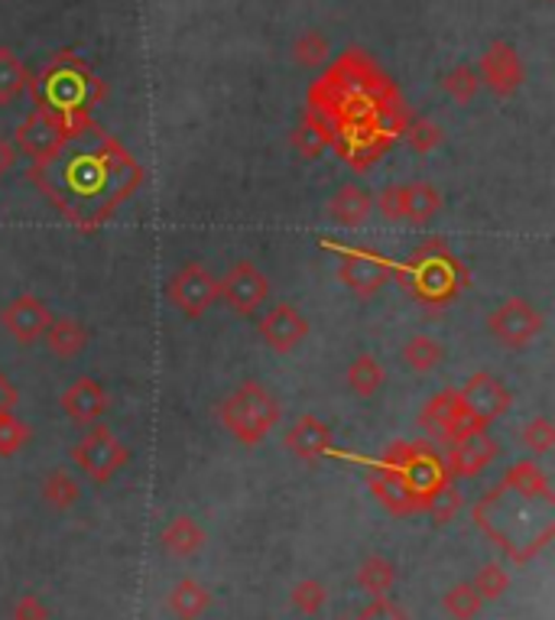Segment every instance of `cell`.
I'll return each mask as SVG.
<instances>
[{
    "instance_id": "cell-23",
    "label": "cell",
    "mask_w": 555,
    "mask_h": 620,
    "mask_svg": "<svg viewBox=\"0 0 555 620\" xmlns=\"http://www.w3.org/2000/svg\"><path fill=\"white\" fill-rule=\"evenodd\" d=\"M373 211V199L361 186H342L332 199H329V214L342 224V227H361Z\"/></svg>"
},
{
    "instance_id": "cell-15",
    "label": "cell",
    "mask_w": 555,
    "mask_h": 620,
    "mask_svg": "<svg viewBox=\"0 0 555 620\" xmlns=\"http://www.w3.org/2000/svg\"><path fill=\"white\" fill-rule=\"evenodd\" d=\"M478 78L497 98H510L523 85V59L517 55L510 42H491L478 62Z\"/></svg>"
},
{
    "instance_id": "cell-45",
    "label": "cell",
    "mask_w": 555,
    "mask_h": 620,
    "mask_svg": "<svg viewBox=\"0 0 555 620\" xmlns=\"http://www.w3.org/2000/svg\"><path fill=\"white\" fill-rule=\"evenodd\" d=\"M13 163H16V147L0 137V176H7L13 170Z\"/></svg>"
},
{
    "instance_id": "cell-14",
    "label": "cell",
    "mask_w": 555,
    "mask_h": 620,
    "mask_svg": "<svg viewBox=\"0 0 555 620\" xmlns=\"http://www.w3.org/2000/svg\"><path fill=\"white\" fill-rule=\"evenodd\" d=\"M458 397H461L465 410L474 416V419H481L488 429H491V422H497L501 416L514 407L510 387L504 381H497L494 374H471L465 381V387L458 390Z\"/></svg>"
},
{
    "instance_id": "cell-37",
    "label": "cell",
    "mask_w": 555,
    "mask_h": 620,
    "mask_svg": "<svg viewBox=\"0 0 555 620\" xmlns=\"http://www.w3.org/2000/svg\"><path fill=\"white\" fill-rule=\"evenodd\" d=\"M26 442H29V425L13 410H3L0 413V458L20 455Z\"/></svg>"
},
{
    "instance_id": "cell-4",
    "label": "cell",
    "mask_w": 555,
    "mask_h": 620,
    "mask_svg": "<svg viewBox=\"0 0 555 620\" xmlns=\"http://www.w3.org/2000/svg\"><path fill=\"white\" fill-rule=\"evenodd\" d=\"M218 419H221V425L240 442V445H260L270 432H273V425L280 422V404H276V397L263 387V384H257V381H244L237 390H231L227 394V400L221 404V410H218Z\"/></svg>"
},
{
    "instance_id": "cell-6",
    "label": "cell",
    "mask_w": 555,
    "mask_h": 620,
    "mask_svg": "<svg viewBox=\"0 0 555 620\" xmlns=\"http://www.w3.org/2000/svg\"><path fill=\"white\" fill-rule=\"evenodd\" d=\"M546 328V315L530 302V299H504L491 315H488V332L497 345L510 348V351H520V348H530Z\"/></svg>"
},
{
    "instance_id": "cell-3",
    "label": "cell",
    "mask_w": 555,
    "mask_h": 620,
    "mask_svg": "<svg viewBox=\"0 0 555 620\" xmlns=\"http://www.w3.org/2000/svg\"><path fill=\"white\" fill-rule=\"evenodd\" d=\"M29 85H33L36 111H46V114H52V117H59L65 124L82 121L104 98V85L75 55H59Z\"/></svg>"
},
{
    "instance_id": "cell-17",
    "label": "cell",
    "mask_w": 555,
    "mask_h": 620,
    "mask_svg": "<svg viewBox=\"0 0 555 620\" xmlns=\"http://www.w3.org/2000/svg\"><path fill=\"white\" fill-rule=\"evenodd\" d=\"M497 458V442L491 438V432H471L452 442L448 458H445V471L448 478H478L491 461Z\"/></svg>"
},
{
    "instance_id": "cell-28",
    "label": "cell",
    "mask_w": 555,
    "mask_h": 620,
    "mask_svg": "<svg viewBox=\"0 0 555 620\" xmlns=\"http://www.w3.org/2000/svg\"><path fill=\"white\" fill-rule=\"evenodd\" d=\"M166 605H170V611L180 620H198L208 611L211 595H208V588L198 585L195 579H183V582H176V588L170 592Z\"/></svg>"
},
{
    "instance_id": "cell-43",
    "label": "cell",
    "mask_w": 555,
    "mask_h": 620,
    "mask_svg": "<svg viewBox=\"0 0 555 620\" xmlns=\"http://www.w3.org/2000/svg\"><path fill=\"white\" fill-rule=\"evenodd\" d=\"M13 620H49V615H46V608H42V602H39V598L26 595V598H20V602H16V608H13Z\"/></svg>"
},
{
    "instance_id": "cell-22",
    "label": "cell",
    "mask_w": 555,
    "mask_h": 620,
    "mask_svg": "<svg viewBox=\"0 0 555 620\" xmlns=\"http://www.w3.org/2000/svg\"><path fill=\"white\" fill-rule=\"evenodd\" d=\"M442 211V193L432 183H406L403 186V221L425 227Z\"/></svg>"
},
{
    "instance_id": "cell-2",
    "label": "cell",
    "mask_w": 555,
    "mask_h": 620,
    "mask_svg": "<svg viewBox=\"0 0 555 620\" xmlns=\"http://www.w3.org/2000/svg\"><path fill=\"white\" fill-rule=\"evenodd\" d=\"M396 280L403 283V289L416 302H422V306H448L468 289L471 273L445 247V240L432 237V240H425V244H419L412 250L409 263L403 270H396Z\"/></svg>"
},
{
    "instance_id": "cell-44",
    "label": "cell",
    "mask_w": 555,
    "mask_h": 620,
    "mask_svg": "<svg viewBox=\"0 0 555 620\" xmlns=\"http://www.w3.org/2000/svg\"><path fill=\"white\" fill-rule=\"evenodd\" d=\"M16 404H20V390L0 374V413H3V410H13Z\"/></svg>"
},
{
    "instance_id": "cell-30",
    "label": "cell",
    "mask_w": 555,
    "mask_h": 620,
    "mask_svg": "<svg viewBox=\"0 0 555 620\" xmlns=\"http://www.w3.org/2000/svg\"><path fill=\"white\" fill-rule=\"evenodd\" d=\"M403 361H406L409 371L429 374V371H435L445 361V345L439 338H432V335H412L403 345Z\"/></svg>"
},
{
    "instance_id": "cell-41",
    "label": "cell",
    "mask_w": 555,
    "mask_h": 620,
    "mask_svg": "<svg viewBox=\"0 0 555 620\" xmlns=\"http://www.w3.org/2000/svg\"><path fill=\"white\" fill-rule=\"evenodd\" d=\"M377 211L386 218V221H403V186H386L380 196H377Z\"/></svg>"
},
{
    "instance_id": "cell-19",
    "label": "cell",
    "mask_w": 555,
    "mask_h": 620,
    "mask_svg": "<svg viewBox=\"0 0 555 620\" xmlns=\"http://www.w3.org/2000/svg\"><path fill=\"white\" fill-rule=\"evenodd\" d=\"M370 484V494L390 510V513H396V517H409V513H419V494L412 491V484L399 474V471H393V468H386V464H377L373 471H370L368 478Z\"/></svg>"
},
{
    "instance_id": "cell-35",
    "label": "cell",
    "mask_w": 555,
    "mask_h": 620,
    "mask_svg": "<svg viewBox=\"0 0 555 620\" xmlns=\"http://www.w3.org/2000/svg\"><path fill=\"white\" fill-rule=\"evenodd\" d=\"M403 137L416 153H432L445 140V131L429 117H409L406 127H403Z\"/></svg>"
},
{
    "instance_id": "cell-40",
    "label": "cell",
    "mask_w": 555,
    "mask_h": 620,
    "mask_svg": "<svg viewBox=\"0 0 555 620\" xmlns=\"http://www.w3.org/2000/svg\"><path fill=\"white\" fill-rule=\"evenodd\" d=\"M520 438H523V448L530 455H550L555 448V425L546 416H536L523 425Z\"/></svg>"
},
{
    "instance_id": "cell-16",
    "label": "cell",
    "mask_w": 555,
    "mask_h": 620,
    "mask_svg": "<svg viewBox=\"0 0 555 620\" xmlns=\"http://www.w3.org/2000/svg\"><path fill=\"white\" fill-rule=\"evenodd\" d=\"M49 322H52L49 306H46L42 299L29 296V293H26V296H16V299L7 302L3 312H0V325H3V328L10 332V338L20 342V345L42 342Z\"/></svg>"
},
{
    "instance_id": "cell-18",
    "label": "cell",
    "mask_w": 555,
    "mask_h": 620,
    "mask_svg": "<svg viewBox=\"0 0 555 620\" xmlns=\"http://www.w3.org/2000/svg\"><path fill=\"white\" fill-rule=\"evenodd\" d=\"M283 445H286L299 461L316 464V461H322V458L335 448V435H332V429H329L319 416H299V419L286 429Z\"/></svg>"
},
{
    "instance_id": "cell-12",
    "label": "cell",
    "mask_w": 555,
    "mask_h": 620,
    "mask_svg": "<svg viewBox=\"0 0 555 620\" xmlns=\"http://www.w3.org/2000/svg\"><path fill=\"white\" fill-rule=\"evenodd\" d=\"M309 332H312L309 319H306L296 306H289V302L270 306V309L260 315V322H257V335H260V342H263L273 355H293V351L309 338Z\"/></svg>"
},
{
    "instance_id": "cell-46",
    "label": "cell",
    "mask_w": 555,
    "mask_h": 620,
    "mask_svg": "<svg viewBox=\"0 0 555 620\" xmlns=\"http://www.w3.org/2000/svg\"><path fill=\"white\" fill-rule=\"evenodd\" d=\"M338 620H345V618H338Z\"/></svg>"
},
{
    "instance_id": "cell-21",
    "label": "cell",
    "mask_w": 555,
    "mask_h": 620,
    "mask_svg": "<svg viewBox=\"0 0 555 620\" xmlns=\"http://www.w3.org/2000/svg\"><path fill=\"white\" fill-rule=\"evenodd\" d=\"M42 342H46V348H49L55 358L69 361V358H78V355L88 348L91 335H88V328H85L78 319H69V315L55 319V315H52V322H49Z\"/></svg>"
},
{
    "instance_id": "cell-33",
    "label": "cell",
    "mask_w": 555,
    "mask_h": 620,
    "mask_svg": "<svg viewBox=\"0 0 555 620\" xmlns=\"http://www.w3.org/2000/svg\"><path fill=\"white\" fill-rule=\"evenodd\" d=\"M442 608H445V615L455 620H474L481 615V608H484V602H481V595L474 592V585L471 582H461V585H455L445 598H442Z\"/></svg>"
},
{
    "instance_id": "cell-29",
    "label": "cell",
    "mask_w": 555,
    "mask_h": 620,
    "mask_svg": "<svg viewBox=\"0 0 555 620\" xmlns=\"http://www.w3.org/2000/svg\"><path fill=\"white\" fill-rule=\"evenodd\" d=\"M383 384H386V371L373 355H358L348 364V387H351L355 397H361V400L377 397L383 390Z\"/></svg>"
},
{
    "instance_id": "cell-11",
    "label": "cell",
    "mask_w": 555,
    "mask_h": 620,
    "mask_svg": "<svg viewBox=\"0 0 555 620\" xmlns=\"http://www.w3.org/2000/svg\"><path fill=\"white\" fill-rule=\"evenodd\" d=\"M270 293V280L267 273L250 263V260H237L221 280H218V299H224L237 315H250L263 306Z\"/></svg>"
},
{
    "instance_id": "cell-31",
    "label": "cell",
    "mask_w": 555,
    "mask_h": 620,
    "mask_svg": "<svg viewBox=\"0 0 555 620\" xmlns=\"http://www.w3.org/2000/svg\"><path fill=\"white\" fill-rule=\"evenodd\" d=\"M42 500L52 507V510H72L78 500H82V484L65 471V468H52L46 478H42Z\"/></svg>"
},
{
    "instance_id": "cell-13",
    "label": "cell",
    "mask_w": 555,
    "mask_h": 620,
    "mask_svg": "<svg viewBox=\"0 0 555 620\" xmlns=\"http://www.w3.org/2000/svg\"><path fill=\"white\" fill-rule=\"evenodd\" d=\"M75 124H78V121H75ZM75 124H65V121H59V117H52V114H46V111H33V114H26V117L20 121L16 137H13V147H16V153H26L33 163H39V160H46L49 153H55V150L65 144L69 131H72Z\"/></svg>"
},
{
    "instance_id": "cell-9",
    "label": "cell",
    "mask_w": 555,
    "mask_h": 620,
    "mask_svg": "<svg viewBox=\"0 0 555 620\" xmlns=\"http://www.w3.org/2000/svg\"><path fill=\"white\" fill-rule=\"evenodd\" d=\"M166 296L185 319H201L218 302V276H211L208 266L188 260L166 283Z\"/></svg>"
},
{
    "instance_id": "cell-36",
    "label": "cell",
    "mask_w": 555,
    "mask_h": 620,
    "mask_svg": "<svg viewBox=\"0 0 555 620\" xmlns=\"http://www.w3.org/2000/svg\"><path fill=\"white\" fill-rule=\"evenodd\" d=\"M329 52H332V46H329V39L319 29H306L293 42V59L299 65H306V69H319L322 62H329Z\"/></svg>"
},
{
    "instance_id": "cell-8",
    "label": "cell",
    "mask_w": 555,
    "mask_h": 620,
    "mask_svg": "<svg viewBox=\"0 0 555 620\" xmlns=\"http://www.w3.org/2000/svg\"><path fill=\"white\" fill-rule=\"evenodd\" d=\"M419 425H422L435 442H448V445H452L455 438H461V435L488 432V425H484L481 419H474V416L465 410L458 390H442V394H435V397L425 404L422 416H419Z\"/></svg>"
},
{
    "instance_id": "cell-24",
    "label": "cell",
    "mask_w": 555,
    "mask_h": 620,
    "mask_svg": "<svg viewBox=\"0 0 555 620\" xmlns=\"http://www.w3.org/2000/svg\"><path fill=\"white\" fill-rule=\"evenodd\" d=\"M293 147H296V153L303 157V160H316L322 150H329V147H335V127H332V121H325V117H319L316 111L293 131Z\"/></svg>"
},
{
    "instance_id": "cell-1",
    "label": "cell",
    "mask_w": 555,
    "mask_h": 620,
    "mask_svg": "<svg viewBox=\"0 0 555 620\" xmlns=\"http://www.w3.org/2000/svg\"><path fill=\"white\" fill-rule=\"evenodd\" d=\"M29 179L72 224L98 227L144 186V170L114 137L82 117L55 153L29 166Z\"/></svg>"
},
{
    "instance_id": "cell-7",
    "label": "cell",
    "mask_w": 555,
    "mask_h": 620,
    "mask_svg": "<svg viewBox=\"0 0 555 620\" xmlns=\"http://www.w3.org/2000/svg\"><path fill=\"white\" fill-rule=\"evenodd\" d=\"M380 464L399 471V474L412 484V491L419 494V500H422L435 484L448 481L445 461H442V458L432 451V445H425V442H393V445L383 451Z\"/></svg>"
},
{
    "instance_id": "cell-25",
    "label": "cell",
    "mask_w": 555,
    "mask_h": 620,
    "mask_svg": "<svg viewBox=\"0 0 555 620\" xmlns=\"http://www.w3.org/2000/svg\"><path fill=\"white\" fill-rule=\"evenodd\" d=\"M461 507H465V494L455 487V478L435 484V487L422 497V504H419V510L429 513L432 523H452V520L461 513Z\"/></svg>"
},
{
    "instance_id": "cell-39",
    "label": "cell",
    "mask_w": 555,
    "mask_h": 620,
    "mask_svg": "<svg viewBox=\"0 0 555 620\" xmlns=\"http://www.w3.org/2000/svg\"><path fill=\"white\" fill-rule=\"evenodd\" d=\"M471 585H474V592L481 595V602H497V598H504V592L510 588V575H507L504 566L488 562V566L474 575Z\"/></svg>"
},
{
    "instance_id": "cell-26",
    "label": "cell",
    "mask_w": 555,
    "mask_h": 620,
    "mask_svg": "<svg viewBox=\"0 0 555 620\" xmlns=\"http://www.w3.org/2000/svg\"><path fill=\"white\" fill-rule=\"evenodd\" d=\"M29 82L33 78H29V69L23 65V59L13 49L0 46V108L20 101L26 95Z\"/></svg>"
},
{
    "instance_id": "cell-38",
    "label": "cell",
    "mask_w": 555,
    "mask_h": 620,
    "mask_svg": "<svg viewBox=\"0 0 555 620\" xmlns=\"http://www.w3.org/2000/svg\"><path fill=\"white\" fill-rule=\"evenodd\" d=\"M289 602H293V608H296L299 615H306V618H316V615L325 608V602H329V592H325V585H322V582H316V579H303V582L293 588Z\"/></svg>"
},
{
    "instance_id": "cell-27",
    "label": "cell",
    "mask_w": 555,
    "mask_h": 620,
    "mask_svg": "<svg viewBox=\"0 0 555 620\" xmlns=\"http://www.w3.org/2000/svg\"><path fill=\"white\" fill-rule=\"evenodd\" d=\"M160 546L170 553V556H195L201 546H205V530L192 520V517H176L166 530H163V536H160Z\"/></svg>"
},
{
    "instance_id": "cell-32",
    "label": "cell",
    "mask_w": 555,
    "mask_h": 620,
    "mask_svg": "<svg viewBox=\"0 0 555 620\" xmlns=\"http://www.w3.org/2000/svg\"><path fill=\"white\" fill-rule=\"evenodd\" d=\"M358 585L368 592L370 598H386L390 588L396 585V569H393V562L383 559V556L365 559L361 569H358Z\"/></svg>"
},
{
    "instance_id": "cell-34",
    "label": "cell",
    "mask_w": 555,
    "mask_h": 620,
    "mask_svg": "<svg viewBox=\"0 0 555 620\" xmlns=\"http://www.w3.org/2000/svg\"><path fill=\"white\" fill-rule=\"evenodd\" d=\"M442 88L452 101L458 104H471L478 98V88H481V78H478V69L471 65H455L445 78H442Z\"/></svg>"
},
{
    "instance_id": "cell-5",
    "label": "cell",
    "mask_w": 555,
    "mask_h": 620,
    "mask_svg": "<svg viewBox=\"0 0 555 620\" xmlns=\"http://www.w3.org/2000/svg\"><path fill=\"white\" fill-rule=\"evenodd\" d=\"M72 461L75 468L95 481V484H108L121 468H127L131 461V448L114 435V429H108L104 422H95L85 429V435L72 445Z\"/></svg>"
},
{
    "instance_id": "cell-10",
    "label": "cell",
    "mask_w": 555,
    "mask_h": 620,
    "mask_svg": "<svg viewBox=\"0 0 555 620\" xmlns=\"http://www.w3.org/2000/svg\"><path fill=\"white\" fill-rule=\"evenodd\" d=\"M393 276V263L373 250H365V247H348L342 250V263H338V280L342 286L358 296V299H370L377 296L386 280Z\"/></svg>"
},
{
    "instance_id": "cell-42",
    "label": "cell",
    "mask_w": 555,
    "mask_h": 620,
    "mask_svg": "<svg viewBox=\"0 0 555 620\" xmlns=\"http://www.w3.org/2000/svg\"><path fill=\"white\" fill-rule=\"evenodd\" d=\"M358 620H409L390 598H373Z\"/></svg>"
},
{
    "instance_id": "cell-20",
    "label": "cell",
    "mask_w": 555,
    "mask_h": 620,
    "mask_svg": "<svg viewBox=\"0 0 555 620\" xmlns=\"http://www.w3.org/2000/svg\"><path fill=\"white\" fill-rule=\"evenodd\" d=\"M108 390L95 377H78L65 394H62V410L75 425H95L108 410Z\"/></svg>"
}]
</instances>
